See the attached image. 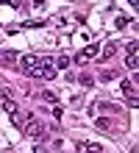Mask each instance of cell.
Here are the masks:
<instances>
[{"instance_id":"cell-1","label":"cell","mask_w":139,"mask_h":153,"mask_svg":"<svg viewBox=\"0 0 139 153\" xmlns=\"http://www.w3.org/2000/svg\"><path fill=\"white\" fill-rule=\"evenodd\" d=\"M22 131H25V137H31V139H39L42 134H45V123H39V120H28L25 125H22Z\"/></svg>"},{"instance_id":"cell-2","label":"cell","mask_w":139,"mask_h":153,"mask_svg":"<svg viewBox=\"0 0 139 153\" xmlns=\"http://www.w3.org/2000/svg\"><path fill=\"white\" fill-rule=\"evenodd\" d=\"M95 56H100V48H97V45H89V48H83L78 56H75V61L83 64V61H89V59H95Z\"/></svg>"},{"instance_id":"cell-3","label":"cell","mask_w":139,"mask_h":153,"mask_svg":"<svg viewBox=\"0 0 139 153\" xmlns=\"http://www.w3.org/2000/svg\"><path fill=\"white\" fill-rule=\"evenodd\" d=\"M78 153H100L103 148L100 145H95V142H78V148H75Z\"/></svg>"},{"instance_id":"cell-4","label":"cell","mask_w":139,"mask_h":153,"mask_svg":"<svg viewBox=\"0 0 139 153\" xmlns=\"http://www.w3.org/2000/svg\"><path fill=\"white\" fill-rule=\"evenodd\" d=\"M120 89H123V95H125V97H131V95H134V81H128V78H125V81H120Z\"/></svg>"},{"instance_id":"cell-5","label":"cell","mask_w":139,"mask_h":153,"mask_svg":"<svg viewBox=\"0 0 139 153\" xmlns=\"http://www.w3.org/2000/svg\"><path fill=\"white\" fill-rule=\"evenodd\" d=\"M114 53H117V45H114V42H109L106 48H103V56H100V59H111Z\"/></svg>"},{"instance_id":"cell-6","label":"cell","mask_w":139,"mask_h":153,"mask_svg":"<svg viewBox=\"0 0 139 153\" xmlns=\"http://www.w3.org/2000/svg\"><path fill=\"white\" fill-rule=\"evenodd\" d=\"M125 64H128V67H131L134 73H136V70H139V59H136V53H128V59H125Z\"/></svg>"},{"instance_id":"cell-7","label":"cell","mask_w":139,"mask_h":153,"mask_svg":"<svg viewBox=\"0 0 139 153\" xmlns=\"http://www.w3.org/2000/svg\"><path fill=\"white\" fill-rule=\"evenodd\" d=\"M95 125H97L100 131H109V125H111V120H109V117H97V120H95Z\"/></svg>"},{"instance_id":"cell-8","label":"cell","mask_w":139,"mask_h":153,"mask_svg":"<svg viewBox=\"0 0 139 153\" xmlns=\"http://www.w3.org/2000/svg\"><path fill=\"white\" fill-rule=\"evenodd\" d=\"M39 97H42V100H45V103H50V106H56V103H59V97H56L53 92H42Z\"/></svg>"},{"instance_id":"cell-9","label":"cell","mask_w":139,"mask_h":153,"mask_svg":"<svg viewBox=\"0 0 139 153\" xmlns=\"http://www.w3.org/2000/svg\"><path fill=\"white\" fill-rule=\"evenodd\" d=\"M56 67H59V70H67L70 67V56H59V59H56Z\"/></svg>"},{"instance_id":"cell-10","label":"cell","mask_w":139,"mask_h":153,"mask_svg":"<svg viewBox=\"0 0 139 153\" xmlns=\"http://www.w3.org/2000/svg\"><path fill=\"white\" fill-rule=\"evenodd\" d=\"M3 109H6L8 114H14V111H17V103H14V100H3Z\"/></svg>"},{"instance_id":"cell-11","label":"cell","mask_w":139,"mask_h":153,"mask_svg":"<svg viewBox=\"0 0 139 153\" xmlns=\"http://www.w3.org/2000/svg\"><path fill=\"white\" fill-rule=\"evenodd\" d=\"M0 61H6V64H14V61H17V53H3V59H0Z\"/></svg>"},{"instance_id":"cell-12","label":"cell","mask_w":139,"mask_h":153,"mask_svg":"<svg viewBox=\"0 0 139 153\" xmlns=\"http://www.w3.org/2000/svg\"><path fill=\"white\" fill-rule=\"evenodd\" d=\"M125 50H128V53H136V50H139V42H136V39H131V42L125 45Z\"/></svg>"},{"instance_id":"cell-13","label":"cell","mask_w":139,"mask_h":153,"mask_svg":"<svg viewBox=\"0 0 139 153\" xmlns=\"http://www.w3.org/2000/svg\"><path fill=\"white\" fill-rule=\"evenodd\" d=\"M114 78H120V75H117V73H109V70L100 75V81H114Z\"/></svg>"},{"instance_id":"cell-14","label":"cell","mask_w":139,"mask_h":153,"mask_svg":"<svg viewBox=\"0 0 139 153\" xmlns=\"http://www.w3.org/2000/svg\"><path fill=\"white\" fill-rule=\"evenodd\" d=\"M78 81H81V84H83V86H92V84H95V81H92V75H81Z\"/></svg>"},{"instance_id":"cell-15","label":"cell","mask_w":139,"mask_h":153,"mask_svg":"<svg viewBox=\"0 0 139 153\" xmlns=\"http://www.w3.org/2000/svg\"><path fill=\"white\" fill-rule=\"evenodd\" d=\"M128 22H131V20H128V17H120V20H117V28H125Z\"/></svg>"},{"instance_id":"cell-16","label":"cell","mask_w":139,"mask_h":153,"mask_svg":"<svg viewBox=\"0 0 139 153\" xmlns=\"http://www.w3.org/2000/svg\"><path fill=\"white\" fill-rule=\"evenodd\" d=\"M33 153H48V148H42V145H36V148H33Z\"/></svg>"},{"instance_id":"cell-17","label":"cell","mask_w":139,"mask_h":153,"mask_svg":"<svg viewBox=\"0 0 139 153\" xmlns=\"http://www.w3.org/2000/svg\"><path fill=\"white\" fill-rule=\"evenodd\" d=\"M33 6H45V0H33Z\"/></svg>"},{"instance_id":"cell-18","label":"cell","mask_w":139,"mask_h":153,"mask_svg":"<svg viewBox=\"0 0 139 153\" xmlns=\"http://www.w3.org/2000/svg\"><path fill=\"white\" fill-rule=\"evenodd\" d=\"M128 3H131V6H134V8H136V6H139V0H128Z\"/></svg>"},{"instance_id":"cell-19","label":"cell","mask_w":139,"mask_h":153,"mask_svg":"<svg viewBox=\"0 0 139 153\" xmlns=\"http://www.w3.org/2000/svg\"><path fill=\"white\" fill-rule=\"evenodd\" d=\"M0 59H3V53H0Z\"/></svg>"}]
</instances>
